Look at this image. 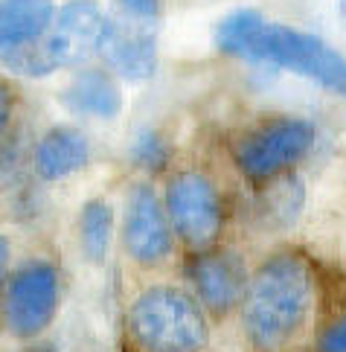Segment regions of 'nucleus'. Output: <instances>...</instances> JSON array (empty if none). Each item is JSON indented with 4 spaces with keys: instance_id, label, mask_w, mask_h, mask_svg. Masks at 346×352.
<instances>
[{
    "instance_id": "nucleus-6",
    "label": "nucleus",
    "mask_w": 346,
    "mask_h": 352,
    "mask_svg": "<svg viewBox=\"0 0 346 352\" xmlns=\"http://www.w3.org/2000/svg\"><path fill=\"white\" fill-rule=\"evenodd\" d=\"M163 207L172 233L192 250L213 248L224 228V204H221L218 186L198 169L172 175L166 184Z\"/></svg>"
},
{
    "instance_id": "nucleus-14",
    "label": "nucleus",
    "mask_w": 346,
    "mask_h": 352,
    "mask_svg": "<svg viewBox=\"0 0 346 352\" xmlns=\"http://www.w3.org/2000/svg\"><path fill=\"white\" fill-rule=\"evenodd\" d=\"M114 242V207L102 198H93L79 212V245L88 262H105Z\"/></svg>"
},
{
    "instance_id": "nucleus-1",
    "label": "nucleus",
    "mask_w": 346,
    "mask_h": 352,
    "mask_svg": "<svg viewBox=\"0 0 346 352\" xmlns=\"http://www.w3.org/2000/svg\"><path fill=\"white\" fill-rule=\"evenodd\" d=\"M314 306V274L300 254H277L247 280L242 320L251 344L279 349L303 329Z\"/></svg>"
},
{
    "instance_id": "nucleus-16",
    "label": "nucleus",
    "mask_w": 346,
    "mask_h": 352,
    "mask_svg": "<svg viewBox=\"0 0 346 352\" xmlns=\"http://www.w3.org/2000/svg\"><path fill=\"white\" fill-rule=\"evenodd\" d=\"M169 155H172V148L166 143V137L160 134L157 129L137 131L134 134V140H131V148H128V157H131L134 166L143 169V172H152V175L166 169Z\"/></svg>"
},
{
    "instance_id": "nucleus-5",
    "label": "nucleus",
    "mask_w": 346,
    "mask_h": 352,
    "mask_svg": "<svg viewBox=\"0 0 346 352\" xmlns=\"http://www.w3.org/2000/svg\"><path fill=\"white\" fill-rule=\"evenodd\" d=\"M314 137V125L303 117H270L233 143V163L251 184H268L312 152Z\"/></svg>"
},
{
    "instance_id": "nucleus-12",
    "label": "nucleus",
    "mask_w": 346,
    "mask_h": 352,
    "mask_svg": "<svg viewBox=\"0 0 346 352\" xmlns=\"http://www.w3.org/2000/svg\"><path fill=\"white\" fill-rule=\"evenodd\" d=\"M73 114L93 120H114L122 111V91L108 67H82L61 94Z\"/></svg>"
},
{
    "instance_id": "nucleus-2",
    "label": "nucleus",
    "mask_w": 346,
    "mask_h": 352,
    "mask_svg": "<svg viewBox=\"0 0 346 352\" xmlns=\"http://www.w3.org/2000/svg\"><path fill=\"white\" fill-rule=\"evenodd\" d=\"M131 338L146 352H201L209 323L201 303L172 285L146 288L128 309Z\"/></svg>"
},
{
    "instance_id": "nucleus-4",
    "label": "nucleus",
    "mask_w": 346,
    "mask_h": 352,
    "mask_svg": "<svg viewBox=\"0 0 346 352\" xmlns=\"http://www.w3.org/2000/svg\"><path fill=\"white\" fill-rule=\"evenodd\" d=\"M242 58L291 70L297 76L317 82L332 94L346 96V56H341L335 47H329L312 32L262 21L247 41Z\"/></svg>"
},
{
    "instance_id": "nucleus-3",
    "label": "nucleus",
    "mask_w": 346,
    "mask_h": 352,
    "mask_svg": "<svg viewBox=\"0 0 346 352\" xmlns=\"http://www.w3.org/2000/svg\"><path fill=\"white\" fill-rule=\"evenodd\" d=\"M163 0H114L105 12L99 58L119 79L146 82L157 73Z\"/></svg>"
},
{
    "instance_id": "nucleus-20",
    "label": "nucleus",
    "mask_w": 346,
    "mask_h": 352,
    "mask_svg": "<svg viewBox=\"0 0 346 352\" xmlns=\"http://www.w3.org/2000/svg\"><path fill=\"white\" fill-rule=\"evenodd\" d=\"M343 12H346V0H343Z\"/></svg>"
},
{
    "instance_id": "nucleus-7",
    "label": "nucleus",
    "mask_w": 346,
    "mask_h": 352,
    "mask_svg": "<svg viewBox=\"0 0 346 352\" xmlns=\"http://www.w3.org/2000/svg\"><path fill=\"white\" fill-rule=\"evenodd\" d=\"M61 297L58 271L44 259L21 265L3 292V323L12 335L35 338L56 318Z\"/></svg>"
},
{
    "instance_id": "nucleus-10",
    "label": "nucleus",
    "mask_w": 346,
    "mask_h": 352,
    "mask_svg": "<svg viewBox=\"0 0 346 352\" xmlns=\"http://www.w3.org/2000/svg\"><path fill=\"white\" fill-rule=\"evenodd\" d=\"M187 276L195 288V300L204 309L224 314L242 303L247 292V268L230 250H195L187 262Z\"/></svg>"
},
{
    "instance_id": "nucleus-11",
    "label": "nucleus",
    "mask_w": 346,
    "mask_h": 352,
    "mask_svg": "<svg viewBox=\"0 0 346 352\" xmlns=\"http://www.w3.org/2000/svg\"><path fill=\"white\" fill-rule=\"evenodd\" d=\"M91 160V143L73 125H56L41 134L32 152V166L41 181H65L82 172Z\"/></svg>"
},
{
    "instance_id": "nucleus-17",
    "label": "nucleus",
    "mask_w": 346,
    "mask_h": 352,
    "mask_svg": "<svg viewBox=\"0 0 346 352\" xmlns=\"http://www.w3.org/2000/svg\"><path fill=\"white\" fill-rule=\"evenodd\" d=\"M320 352H346V314L320 335Z\"/></svg>"
},
{
    "instance_id": "nucleus-19",
    "label": "nucleus",
    "mask_w": 346,
    "mask_h": 352,
    "mask_svg": "<svg viewBox=\"0 0 346 352\" xmlns=\"http://www.w3.org/2000/svg\"><path fill=\"white\" fill-rule=\"evenodd\" d=\"M6 268H9V242L0 236V280L6 276Z\"/></svg>"
},
{
    "instance_id": "nucleus-9",
    "label": "nucleus",
    "mask_w": 346,
    "mask_h": 352,
    "mask_svg": "<svg viewBox=\"0 0 346 352\" xmlns=\"http://www.w3.org/2000/svg\"><path fill=\"white\" fill-rule=\"evenodd\" d=\"M122 248L140 265H157L172 254V224L152 184H134L122 207Z\"/></svg>"
},
{
    "instance_id": "nucleus-15",
    "label": "nucleus",
    "mask_w": 346,
    "mask_h": 352,
    "mask_svg": "<svg viewBox=\"0 0 346 352\" xmlns=\"http://www.w3.org/2000/svg\"><path fill=\"white\" fill-rule=\"evenodd\" d=\"M265 18L259 15L256 9H236L233 15H227L224 21L218 23L216 30V44L224 56H236L242 58L247 41H251V35L259 30V23Z\"/></svg>"
},
{
    "instance_id": "nucleus-18",
    "label": "nucleus",
    "mask_w": 346,
    "mask_h": 352,
    "mask_svg": "<svg viewBox=\"0 0 346 352\" xmlns=\"http://www.w3.org/2000/svg\"><path fill=\"white\" fill-rule=\"evenodd\" d=\"M12 114H15V96H12L6 82H0V134L9 129Z\"/></svg>"
},
{
    "instance_id": "nucleus-13",
    "label": "nucleus",
    "mask_w": 346,
    "mask_h": 352,
    "mask_svg": "<svg viewBox=\"0 0 346 352\" xmlns=\"http://www.w3.org/2000/svg\"><path fill=\"white\" fill-rule=\"evenodd\" d=\"M53 18V0H0V53L41 41Z\"/></svg>"
},
{
    "instance_id": "nucleus-8",
    "label": "nucleus",
    "mask_w": 346,
    "mask_h": 352,
    "mask_svg": "<svg viewBox=\"0 0 346 352\" xmlns=\"http://www.w3.org/2000/svg\"><path fill=\"white\" fill-rule=\"evenodd\" d=\"M105 32V9L96 0H67L44 35V47L56 70L84 67L99 56Z\"/></svg>"
}]
</instances>
